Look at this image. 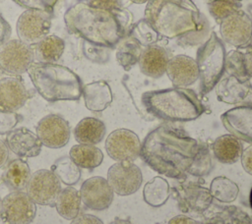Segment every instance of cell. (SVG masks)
I'll return each mask as SVG.
<instances>
[{
  "mask_svg": "<svg viewBox=\"0 0 252 224\" xmlns=\"http://www.w3.org/2000/svg\"><path fill=\"white\" fill-rule=\"evenodd\" d=\"M109 224H132L130 221H128V220H124V219H119V218H117V219H115V220H113L112 222H110Z\"/></svg>",
  "mask_w": 252,
  "mask_h": 224,
  "instance_id": "bcb514c9",
  "label": "cell"
},
{
  "mask_svg": "<svg viewBox=\"0 0 252 224\" xmlns=\"http://www.w3.org/2000/svg\"><path fill=\"white\" fill-rule=\"evenodd\" d=\"M212 166L213 165L210 150L207 147V145L201 143L199 150L189 168L188 174H191L196 177H202L210 173Z\"/></svg>",
  "mask_w": 252,
  "mask_h": 224,
  "instance_id": "e575fe53",
  "label": "cell"
},
{
  "mask_svg": "<svg viewBox=\"0 0 252 224\" xmlns=\"http://www.w3.org/2000/svg\"><path fill=\"white\" fill-rule=\"evenodd\" d=\"M9 147L3 140H0V168H2L9 159Z\"/></svg>",
  "mask_w": 252,
  "mask_h": 224,
  "instance_id": "7bdbcfd3",
  "label": "cell"
},
{
  "mask_svg": "<svg viewBox=\"0 0 252 224\" xmlns=\"http://www.w3.org/2000/svg\"><path fill=\"white\" fill-rule=\"evenodd\" d=\"M85 3L92 7L104 9L108 11H122L123 1L122 0H85Z\"/></svg>",
  "mask_w": 252,
  "mask_h": 224,
  "instance_id": "f35d334b",
  "label": "cell"
},
{
  "mask_svg": "<svg viewBox=\"0 0 252 224\" xmlns=\"http://www.w3.org/2000/svg\"><path fill=\"white\" fill-rule=\"evenodd\" d=\"M223 127L238 140L252 144V105H240L220 115Z\"/></svg>",
  "mask_w": 252,
  "mask_h": 224,
  "instance_id": "ac0fdd59",
  "label": "cell"
},
{
  "mask_svg": "<svg viewBox=\"0 0 252 224\" xmlns=\"http://www.w3.org/2000/svg\"><path fill=\"white\" fill-rule=\"evenodd\" d=\"M32 94L19 76L0 79V110L16 112L31 98Z\"/></svg>",
  "mask_w": 252,
  "mask_h": 224,
  "instance_id": "e0dca14e",
  "label": "cell"
},
{
  "mask_svg": "<svg viewBox=\"0 0 252 224\" xmlns=\"http://www.w3.org/2000/svg\"><path fill=\"white\" fill-rule=\"evenodd\" d=\"M81 204L80 192L72 186H67L60 191L54 206L60 216L67 220H73L80 214Z\"/></svg>",
  "mask_w": 252,
  "mask_h": 224,
  "instance_id": "f1b7e54d",
  "label": "cell"
},
{
  "mask_svg": "<svg viewBox=\"0 0 252 224\" xmlns=\"http://www.w3.org/2000/svg\"><path fill=\"white\" fill-rule=\"evenodd\" d=\"M105 150L108 156L115 161L133 162L140 156L141 141L133 131L117 129L107 136Z\"/></svg>",
  "mask_w": 252,
  "mask_h": 224,
  "instance_id": "4fadbf2b",
  "label": "cell"
},
{
  "mask_svg": "<svg viewBox=\"0 0 252 224\" xmlns=\"http://www.w3.org/2000/svg\"><path fill=\"white\" fill-rule=\"evenodd\" d=\"M70 224H103V222L94 215L82 213L76 216Z\"/></svg>",
  "mask_w": 252,
  "mask_h": 224,
  "instance_id": "ab89813d",
  "label": "cell"
},
{
  "mask_svg": "<svg viewBox=\"0 0 252 224\" xmlns=\"http://www.w3.org/2000/svg\"><path fill=\"white\" fill-rule=\"evenodd\" d=\"M141 101L151 115L166 122L193 121L206 110L195 91L186 87L150 90L143 93Z\"/></svg>",
  "mask_w": 252,
  "mask_h": 224,
  "instance_id": "277c9868",
  "label": "cell"
},
{
  "mask_svg": "<svg viewBox=\"0 0 252 224\" xmlns=\"http://www.w3.org/2000/svg\"><path fill=\"white\" fill-rule=\"evenodd\" d=\"M200 142L169 124L152 130L141 142L140 156L154 171L169 178H184Z\"/></svg>",
  "mask_w": 252,
  "mask_h": 224,
  "instance_id": "7a4b0ae2",
  "label": "cell"
},
{
  "mask_svg": "<svg viewBox=\"0 0 252 224\" xmlns=\"http://www.w3.org/2000/svg\"><path fill=\"white\" fill-rule=\"evenodd\" d=\"M61 182L48 169H39L31 175L26 193L39 205L53 206L61 191Z\"/></svg>",
  "mask_w": 252,
  "mask_h": 224,
  "instance_id": "30bf717a",
  "label": "cell"
},
{
  "mask_svg": "<svg viewBox=\"0 0 252 224\" xmlns=\"http://www.w3.org/2000/svg\"><path fill=\"white\" fill-rule=\"evenodd\" d=\"M168 224H198L194 219L185 216V215H177L172 217Z\"/></svg>",
  "mask_w": 252,
  "mask_h": 224,
  "instance_id": "f6af8a7d",
  "label": "cell"
},
{
  "mask_svg": "<svg viewBox=\"0 0 252 224\" xmlns=\"http://www.w3.org/2000/svg\"><path fill=\"white\" fill-rule=\"evenodd\" d=\"M145 21L161 38L183 46L201 45L210 35V26L192 0H150Z\"/></svg>",
  "mask_w": 252,
  "mask_h": 224,
  "instance_id": "6da1fadb",
  "label": "cell"
},
{
  "mask_svg": "<svg viewBox=\"0 0 252 224\" xmlns=\"http://www.w3.org/2000/svg\"><path fill=\"white\" fill-rule=\"evenodd\" d=\"M216 95L219 101L226 104L252 105V84L249 80L228 76L218 83Z\"/></svg>",
  "mask_w": 252,
  "mask_h": 224,
  "instance_id": "2e32d148",
  "label": "cell"
},
{
  "mask_svg": "<svg viewBox=\"0 0 252 224\" xmlns=\"http://www.w3.org/2000/svg\"><path fill=\"white\" fill-rule=\"evenodd\" d=\"M113 194L107 180L100 176L87 179L81 186L80 196L84 205L92 210H104L110 206Z\"/></svg>",
  "mask_w": 252,
  "mask_h": 224,
  "instance_id": "9a60e30c",
  "label": "cell"
},
{
  "mask_svg": "<svg viewBox=\"0 0 252 224\" xmlns=\"http://www.w3.org/2000/svg\"><path fill=\"white\" fill-rule=\"evenodd\" d=\"M241 164L243 169L252 175V144L243 150L241 155Z\"/></svg>",
  "mask_w": 252,
  "mask_h": 224,
  "instance_id": "60d3db41",
  "label": "cell"
},
{
  "mask_svg": "<svg viewBox=\"0 0 252 224\" xmlns=\"http://www.w3.org/2000/svg\"><path fill=\"white\" fill-rule=\"evenodd\" d=\"M170 196L169 185L167 181L159 176L151 179L144 187V200L153 207L163 205Z\"/></svg>",
  "mask_w": 252,
  "mask_h": 224,
  "instance_id": "4dcf8cb0",
  "label": "cell"
},
{
  "mask_svg": "<svg viewBox=\"0 0 252 224\" xmlns=\"http://www.w3.org/2000/svg\"><path fill=\"white\" fill-rule=\"evenodd\" d=\"M70 133L69 123L57 114L44 116L36 126V136L42 145L49 148L65 146L70 140Z\"/></svg>",
  "mask_w": 252,
  "mask_h": 224,
  "instance_id": "5bb4252c",
  "label": "cell"
},
{
  "mask_svg": "<svg viewBox=\"0 0 252 224\" xmlns=\"http://www.w3.org/2000/svg\"><path fill=\"white\" fill-rule=\"evenodd\" d=\"M106 128L104 123L94 117L82 119L74 129V138L79 143L96 144L105 136Z\"/></svg>",
  "mask_w": 252,
  "mask_h": 224,
  "instance_id": "484cf974",
  "label": "cell"
},
{
  "mask_svg": "<svg viewBox=\"0 0 252 224\" xmlns=\"http://www.w3.org/2000/svg\"><path fill=\"white\" fill-rule=\"evenodd\" d=\"M245 70L249 78H252V47H248L244 52Z\"/></svg>",
  "mask_w": 252,
  "mask_h": 224,
  "instance_id": "ee69618b",
  "label": "cell"
},
{
  "mask_svg": "<svg viewBox=\"0 0 252 224\" xmlns=\"http://www.w3.org/2000/svg\"><path fill=\"white\" fill-rule=\"evenodd\" d=\"M34 60L33 49L20 39H8L0 44V72L21 76L28 72Z\"/></svg>",
  "mask_w": 252,
  "mask_h": 224,
  "instance_id": "52a82bcc",
  "label": "cell"
},
{
  "mask_svg": "<svg viewBox=\"0 0 252 224\" xmlns=\"http://www.w3.org/2000/svg\"><path fill=\"white\" fill-rule=\"evenodd\" d=\"M53 12L41 10L24 11L16 25L17 35L27 44H35L48 35L51 28Z\"/></svg>",
  "mask_w": 252,
  "mask_h": 224,
  "instance_id": "ba28073f",
  "label": "cell"
},
{
  "mask_svg": "<svg viewBox=\"0 0 252 224\" xmlns=\"http://www.w3.org/2000/svg\"><path fill=\"white\" fill-rule=\"evenodd\" d=\"M22 120V116L16 112L0 110V135H7Z\"/></svg>",
  "mask_w": 252,
  "mask_h": 224,
  "instance_id": "74e56055",
  "label": "cell"
},
{
  "mask_svg": "<svg viewBox=\"0 0 252 224\" xmlns=\"http://www.w3.org/2000/svg\"><path fill=\"white\" fill-rule=\"evenodd\" d=\"M31 175L29 164L23 158H16L6 165L2 181L11 191H23L27 187Z\"/></svg>",
  "mask_w": 252,
  "mask_h": 224,
  "instance_id": "d4e9b609",
  "label": "cell"
},
{
  "mask_svg": "<svg viewBox=\"0 0 252 224\" xmlns=\"http://www.w3.org/2000/svg\"><path fill=\"white\" fill-rule=\"evenodd\" d=\"M248 47H252V35H251V39H250V42H249ZM248 47H247V48H248Z\"/></svg>",
  "mask_w": 252,
  "mask_h": 224,
  "instance_id": "f907efd6",
  "label": "cell"
},
{
  "mask_svg": "<svg viewBox=\"0 0 252 224\" xmlns=\"http://www.w3.org/2000/svg\"><path fill=\"white\" fill-rule=\"evenodd\" d=\"M130 1L135 4H144V3H148L150 0H130Z\"/></svg>",
  "mask_w": 252,
  "mask_h": 224,
  "instance_id": "7dc6e473",
  "label": "cell"
},
{
  "mask_svg": "<svg viewBox=\"0 0 252 224\" xmlns=\"http://www.w3.org/2000/svg\"><path fill=\"white\" fill-rule=\"evenodd\" d=\"M209 1H234V2H239L240 0H209Z\"/></svg>",
  "mask_w": 252,
  "mask_h": 224,
  "instance_id": "c3c4849f",
  "label": "cell"
},
{
  "mask_svg": "<svg viewBox=\"0 0 252 224\" xmlns=\"http://www.w3.org/2000/svg\"><path fill=\"white\" fill-rule=\"evenodd\" d=\"M122 11H108L78 2L67 9L64 23L70 33L83 38L87 43L112 48L126 35Z\"/></svg>",
  "mask_w": 252,
  "mask_h": 224,
  "instance_id": "3957f363",
  "label": "cell"
},
{
  "mask_svg": "<svg viewBox=\"0 0 252 224\" xmlns=\"http://www.w3.org/2000/svg\"><path fill=\"white\" fill-rule=\"evenodd\" d=\"M11 35V27L0 13V44L8 40Z\"/></svg>",
  "mask_w": 252,
  "mask_h": 224,
  "instance_id": "b9f144b4",
  "label": "cell"
},
{
  "mask_svg": "<svg viewBox=\"0 0 252 224\" xmlns=\"http://www.w3.org/2000/svg\"><path fill=\"white\" fill-rule=\"evenodd\" d=\"M106 180L115 194L129 196L139 190L143 176L141 169L136 164L131 161H122L109 167Z\"/></svg>",
  "mask_w": 252,
  "mask_h": 224,
  "instance_id": "7c38bea8",
  "label": "cell"
},
{
  "mask_svg": "<svg viewBox=\"0 0 252 224\" xmlns=\"http://www.w3.org/2000/svg\"><path fill=\"white\" fill-rule=\"evenodd\" d=\"M208 7L212 17L217 22L220 23L225 17L234 11L241 9V4L234 1H210Z\"/></svg>",
  "mask_w": 252,
  "mask_h": 224,
  "instance_id": "d590c367",
  "label": "cell"
},
{
  "mask_svg": "<svg viewBox=\"0 0 252 224\" xmlns=\"http://www.w3.org/2000/svg\"><path fill=\"white\" fill-rule=\"evenodd\" d=\"M220 33L224 42L235 48H247L252 35V18L238 9L220 23Z\"/></svg>",
  "mask_w": 252,
  "mask_h": 224,
  "instance_id": "9c48e42d",
  "label": "cell"
},
{
  "mask_svg": "<svg viewBox=\"0 0 252 224\" xmlns=\"http://www.w3.org/2000/svg\"><path fill=\"white\" fill-rule=\"evenodd\" d=\"M168 59L167 51L162 46L153 43L144 47L138 65L145 76L158 79L165 73Z\"/></svg>",
  "mask_w": 252,
  "mask_h": 224,
  "instance_id": "44dd1931",
  "label": "cell"
},
{
  "mask_svg": "<svg viewBox=\"0 0 252 224\" xmlns=\"http://www.w3.org/2000/svg\"><path fill=\"white\" fill-rule=\"evenodd\" d=\"M34 59L40 63H55L63 55L64 40L57 35H47L33 44Z\"/></svg>",
  "mask_w": 252,
  "mask_h": 224,
  "instance_id": "4316f807",
  "label": "cell"
},
{
  "mask_svg": "<svg viewBox=\"0 0 252 224\" xmlns=\"http://www.w3.org/2000/svg\"><path fill=\"white\" fill-rule=\"evenodd\" d=\"M144 47L137 37L125 35L116 45V60L125 70L129 71L139 61Z\"/></svg>",
  "mask_w": 252,
  "mask_h": 224,
  "instance_id": "83f0119b",
  "label": "cell"
},
{
  "mask_svg": "<svg viewBox=\"0 0 252 224\" xmlns=\"http://www.w3.org/2000/svg\"><path fill=\"white\" fill-rule=\"evenodd\" d=\"M1 207H2V199L0 197V214H1Z\"/></svg>",
  "mask_w": 252,
  "mask_h": 224,
  "instance_id": "816d5d0a",
  "label": "cell"
},
{
  "mask_svg": "<svg viewBox=\"0 0 252 224\" xmlns=\"http://www.w3.org/2000/svg\"><path fill=\"white\" fill-rule=\"evenodd\" d=\"M50 170L56 175L61 183L67 186H73L81 179L80 167L71 159L70 156L58 158L51 165Z\"/></svg>",
  "mask_w": 252,
  "mask_h": 224,
  "instance_id": "1f68e13d",
  "label": "cell"
},
{
  "mask_svg": "<svg viewBox=\"0 0 252 224\" xmlns=\"http://www.w3.org/2000/svg\"><path fill=\"white\" fill-rule=\"evenodd\" d=\"M71 159L84 169H94L99 166L103 160L102 151L93 144H75L69 151Z\"/></svg>",
  "mask_w": 252,
  "mask_h": 224,
  "instance_id": "f546056e",
  "label": "cell"
},
{
  "mask_svg": "<svg viewBox=\"0 0 252 224\" xmlns=\"http://www.w3.org/2000/svg\"><path fill=\"white\" fill-rule=\"evenodd\" d=\"M238 186L230 179L220 176L211 182L210 193L214 198L221 202H231L238 196Z\"/></svg>",
  "mask_w": 252,
  "mask_h": 224,
  "instance_id": "d6a6232c",
  "label": "cell"
},
{
  "mask_svg": "<svg viewBox=\"0 0 252 224\" xmlns=\"http://www.w3.org/2000/svg\"><path fill=\"white\" fill-rule=\"evenodd\" d=\"M210 190L197 184H188L178 193V206L183 211L203 212L212 203Z\"/></svg>",
  "mask_w": 252,
  "mask_h": 224,
  "instance_id": "7402d4cb",
  "label": "cell"
},
{
  "mask_svg": "<svg viewBox=\"0 0 252 224\" xmlns=\"http://www.w3.org/2000/svg\"><path fill=\"white\" fill-rule=\"evenodd\" d=\"M225 47L222 40L212 31L198 47L196 64L200 80V93H209L221 80L225 65Z\"/></svg>",
  "mask_w": 252,
  "mask_h": 224,
  "instance_id": "8992f818",
  "label": "cell"
},
{
  "mask_svg": "<svg viewBox=\"0 0 252 224\" xmlns=\"http://www.w3.org/2000/svg\"><path fill=\"white\" fill-rule=\"evenodd\" d=\"M35 213V203L24 191H12L2 199L0 216L7 224H31Z\"/></svg>",
  "mask_w": 252,
  "mask_h": 224,
  "instance_id": "8fae6325",
  "label": "cell"
},
{
  "mask_svg": "<svg viewBox=\"0 0 252 224\" xmlns=\"http://www.w3.org/2000/svg\"><path fill=\"white\" fill-rule=\"evenodd\" d=\"M165 73L173 85L177 87L189 86L199 79L195 59L184 54L169 58Z\"/></svg>",
  "mask_w": 252,
  "mask_h": 224,
  "instance_id": "d6986e66",
  "label": "cell"
},
{
  "mask_svg": "<svg viewBox=\"0 0 252 224\" xmlns=\"http://www.w3.org/2000/svg\"><path fill=\"white\" fill-rule=\"evenodd\" d=\"M250 205L252 207V190H251V193H250Z\"/></svg>",
  "mask_w": 252,
  "mask_h": 224,
  "instance_id": "681fc988",
  "label": "cell"
},
{
  "mask_svg": "<svg viewBox=\"0 0 252 224\" xmlns=\"http://www.w3.org/2000/svg\"><path fill=\"white\" fill-rule=\"evenodd\" d=\"M82 95L86 107L92 112H101L112 102V91L105 81H96L83 86Z\"/></svg>",
  "mask_w": 252,
  "mask_h": 224,
  "instance_id": "603a6c76",
  "label": "cell"
},
{
  "mask_svg": "<svg viewBox=\"0 0 252 224\" xmlns=\"http://www.w3.org/2000/svg\"><path fill=\"white\" fill-rule=\"evenodd\" d=\"M5 141L9 149L21 158L35 157L41 151L42 143L38 137L24 127L14 129L8 133Z\"/></svg>",
  "mask_w": 252,
  "mask_h": 224,
  "instance_id": "ffe728a7",
  "label": "cell"
},
{
  "mask_svg": "<svg viewBox=\"0 0 252 224\" xmlns=\"http://www.w3.org/2000/svg\"><path fill=\"white\" fill-rule=\"evenodd\" d=\"M224 71L229 76H234L239 80H249L245 70L244 53L239 50H230L226 53Z\"/></svg>",
  "mask_w": 252,
  "mask_h": 224,
  "instance_id": "836d02e7",
  "label": "cell"
},
{
  "mask_svg": "<svg viewBox=\"0 0 252 224\" xmlns=\"http://www.w3.org/2000/svg\"><path fill=\"white\" fill-rule=\"evenodd\" d=\"M215 158L224 164L237 162L242 155L243 145L236 137L231 134L220 136L215 140L212 145Z\"/></svg>",
  "mask_w": 252,
  "mask_h": 224,
  "instance_id": "cb8c5ba5",
  "label": "cell"
},
{
  "mask_svg": "<svg viewBox=\"0 0 252 224\" xmlns=\"http://www.w3.org/2000/svg\"><path fill=\"white\" fill-rule=\"evenodd\" d=\"M28 74L36 91L46 101L79 100L82 96V81L68 67L37 62L32 64Z\"/></svg>",
  "mask_w": 252,
  "mask_h": 224,
  "instance_id": "5b68a950",
  "label": "cell"
},
{
  "mask_svg": "<svg viewBox=\"0 0 252 224\" xmlns=\"http://www.w3.org/2000/svg\"><path fill=\"white\" fill-rule=\"evenodd\" d=\"M27 10H41L53 12V9L59 0H12Z\"/></svg>",
  "mask_w": 252,
  "mask_h": 224,
  "instance_id": "8d00e7d4",
  "label": "cell"
}]
</instances>
